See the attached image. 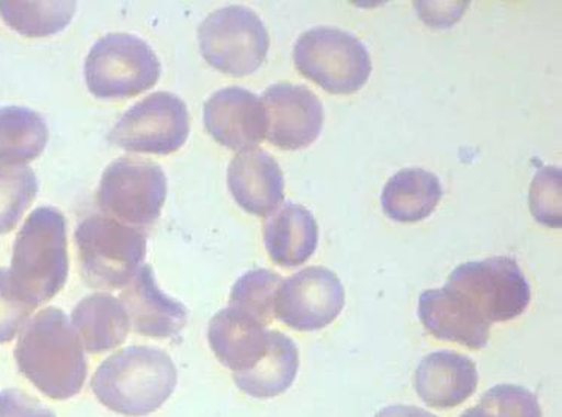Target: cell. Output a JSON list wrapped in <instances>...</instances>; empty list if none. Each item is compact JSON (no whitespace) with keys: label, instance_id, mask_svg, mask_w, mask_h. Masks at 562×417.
I'll return each instance as SVG.
<instances>
[{"label":"cell","instance_id":"obj_1","mask_svg":"<svg viewBox=\"0 0 562 417\" xmlns=\"http://www.w3.org/2000/svg\"><path fill=\"white\" fill-rule=\"evenodd\" d=\"M15 359L24 377L52 399L80 394L88 377L83 342L59 308H45L27 323Z\"/></svg>","mask_w":562,"mask_h":417},{"label":"cell","instance_id":"obj_2","mask_svg":"<svg viewBox=\"0 0 562 417\" xmlns=\"http://www.w3.org/2000/svg\"><path fill=\"white\" fill-rule=\"evenodd\" d=\"M178 384L170 356L155 347H128L102 362L92 390L102 406L123 416H147L159 410Z\"/></svg>","mask_w":562,"mask_h":417},{"label":"cell","instance_id":"obj_3","mask_svg":"<svg viewBox=\"0 0 562 417\" xmlns=\"http://www.w3.org/2000/svg\"><path fill=\"white\" fill-rule=\"evenodd\" d=\"M67 219L55 207H41L19 236L12 282L32 304L50 301L68 281Z\"/></svg>","mask_w":562,"mask_h":417},{"label":"cell","instance_id":"obj_4","mask_svg":"<svg viewBox=\"0 0 562 417\" xmlns=\"http://www.w3.org/2000/svg\"><path fill=\"white\" fill-rule=\"evenodd\" d=\"M78 264L89 288H126L145 264L147 235L104 214L86 216L74 233Z\"/></svg>","mask_w":562,"mask_h":417},{"label":"cell","instance_id":"obj_5","mask_svg":"<svg viewBox=\"0 0 562 417\" xmlns=\"http://www.w3.org/2000/svg\"><path fill=\"white\" fill-rule=\"evenodd\" d=\"M445 289L471 316L490 326L519 317L531 301L527 278L510 257L458 266Z\"/></svg>","mask_w":562,"mask_h":417},{"label":"cell","instance_id":"obj_6","mask_svg":"<svg viewBox=\"0 0 562 417\" xmlns=\"http://www.w3.org/2000/svg\"><path fill=\"white\" fill-rule=\"evenodd\" d=\"M161 71L154 48L145 40L123 32L98 40L85 63L89 92L101 100H130L150 91Z\"/></svg>","mask_w":562,"mask_h":417},{"label":"cell","instance_id":"obj_7","mask_svg":"<svg viewBox=\"0 0 562 417\" xmlns=\"http://www.w3.org/2000/svg\"><path fill=\"white\" fill-rule=\"evenodd\" d=\"M295 69L324 91L348 95L371 76V56L350 32L318 26L303 32L294 44Z\"/></svg>","mask_w":562,"mask_h":417},{"label":"cell","instance_id":"obj_8","mask_svg":"<svg viewBox=\"0 0 562 417\" xmlns=\"http://www.w3.org/2000/svg\"><path fill=\"white\" fill-rule=\"evenodd\" d=\"M200 52L217 71L232 77L256 72L268 57V29L249 8L233 5L211 12L199 29Z\"/></svg>","mask_w":562,"mask_h":417},{"label":"cell","instance_id":"obj_9","mask_svg":"<svg viewBox=\"0 0 562 417\" xmlns=\"http://www.w3.org/2000/svg\"><path fill=\"white\" fill-rule=\"evenodd\" d=\"M166 199V173L158 164L138 157L110 162L97 190V203L104 215L138 228L159 218Z\"/></svg>","mask_w":562,"mask_h":417},{"label":"cell","instance_id":"obj_10","mask_svg":"<svg viewBox=\"0 0 562 417\" xmlns=\"http://www.w3.org/2000/svg\"><path fill=\"white\" fill-rule=\"evenodd\" d=\"M190 112L171 92L150 93L123 113L109 140L128 153L170 155L190 136Z\"/></svg>","mask_w":562,"mask_h":417},{"label":"cell","instance_id":"obj_11","mask_svg":"<svg viewBox=\"0 0 562 417\" xmlns=\"http://www.w3.org/2000/svg\"><path fill=\"white\" fill-rule=\"evenodd\" d=\"M346 292L336 273L312 266L282 281L277 297V318L291 329H324L339 317Z\"/></svg>","mask_w":562,"mask_h":417},{"label":"cell","instance_id":"obj_12","mask_svg":"<svg viewBox=\"0 0 562 417\" xmlns=\"http://www.w3.org/2000/svg\"><path fill=\"white\" fill-rule=\"evenodd\" d=\"M266 113V138L282 150H299L312 145L324 122L322 101L306 86L277 83L261 97Z\"/></svg>","mask_w":562,"mask_h":417},{"label":"cell","instance_id":"obj_13","mask_svg":"<svg viewBox=\"0 0 562 417\" xmlns=\"http://www.w3.org/2000/svg\"><path fill=\"white\" fill-rule=\"evenodd\" d=\"M204 128L221 146L248 149L266 138L261 98L239 86L220 89L204 102Z\"/></svg>","mask_w":562,"mask_h":417},{"label":"cell","instance_id":"obj_14","mask_svg":"<svg viewBox=\"0 0 562 417\" xmlns=\"http://www.w3.org/2000/svg\"><path fill=\"white\" fill-rule=\"evenodd\" d=\"M227 182L233 199L248 214L266 218L284 202V173L277 159L261 147H248L234 155Z\"/></svg>","mask_w":562,"mask_h":417},{"label":"cell","instance_id":"obj_15","mask_svg":"<svg viewBox=\"0 0 562 417\" xmlns=\"http://www.w3.org/2000/svg\"><path fill=\"white\" fill-rule=\"evenodd\" d=\"M121 301L128 313L131 327L142 337L173 338L187 326V306L159 289L149 264H143L133 281L123 288Z\"/></svg>","mask_w":562,"mask_h":417},{"label":"cell","instance_id":"obj_16","mask_svg":"<svg viewBox=\"0 0 562 417\" xmlns=\"http://www.w3.org/2000/svg\"><path fill=\"white\" fill-rule=\"evenodd\" d=\"M207 338L217 361L236 374L251 370L266 354L272 330L244 311L228 306L209 323Z\"/></svg>","mask_w":562,"mask_h":417},{"label":"cell","instance_id":"obj_17","mask_svg":"<svg viewBox=\"0 0 562 417\" xmlns=\"http://www.w3.org/2000/svg\"><path fill=\"white\" fill-rule=\"evenodd\" d=\"M418 398L434 408H453L477 390L479 372L467 356L437 351L426 356L414 375Z\"/></svg>","mask_w":562,"mask_h":417},{"label":"cell","instance_id":"obj_18","mask_svg":"<svg viewBox=\"0 0 562 417\" xmlns=\"http://www.w3.org/2000/svg\"><path fill=\"white\" fill-rule=\"evenodd\" d=\"M266 249L274 264L295 268L310 260L318 245V224L302 204L285 203L262 228Z\"/></svg>","mask_w":562,"mask_h":417},{"label":"cell","instance_id":"obj_19","mask_svg":"<svg viewBox=\"0 0 562 417\" xmlns=\"http://www.w3.org/2000/svg\"><path fill=\"white\" fill-rule=\"evenodd\" d=\"M72 326L90 354L117 349L128 338L131 323L125 306L110 293H93L74 306Z\"/></svg>","mask_w":562,"mask_h":417},{"label":"cell","instance_id":"obj_20","mask_svg":"<svg viewBox=\"0 0 562 417\" xmlns=\"http://www.w3.org/2000/svg\"><path fill=\"white\" fill-rule=\"evenodd\" d=\"M418 316L425 329L441 341L470 350L485 349L491 326L463 309L446 289L426 290L418 300Z\"/></svg>","mask_w":562,"mask_h":417},{"label":"cell","instance_id":"obj_21","mask_svg":"<svg viewBox=\"0 0 562 417\" xmlns=\"http://www.w3.org/2000/svg\"><path fill=\"white\" fill-rule=\"evenodd\" d=\"M442 195L440 178L424 169H404L385 183L381 206L389 218L418 223L437 208Z\"/></svg>","mask_w":562,"mask_h":417},{"label":"cell","instance_id":"obj_22","mask_svg":"<svg viewBox=\"0 0 562 417\" xmlns=\"http://www.w3.org/2000/svg\"><path fill=\"white\" fill-rule=\"evenodd\" d=\"M299 371V350L293 339L272 330V339L260 361L244 372L233 374L234 383L254 398H274L293 386Z\"/></svg>","mask_w":562,"mask_h":417},{"label":"cell","instance_id":"obj_23","mask_svg":"<svg viewBox=\"0 0 562 417\" xmlns=\"http://www.w3.org/2000/svg\"><path fill=\"white\" fill-rule=\"evenodd\" d=\"M48 142L47 125L27 110L0 112V155L11 159H32L43 153Z\"/></svg>","mask_w":562,"mask_h":417},{"label":"cell","instance_id":"obj_24","mask_svg":"<svg viewBox=\"0 0 562 417\" xmlns=\"http://www.w3.org/2000/svg\"><path fill=\"white\" fill-rule=\"evenodd\" d=\"M282 281L284 278L268 269L245 273L234 282L228 306L269 326L277 318V297Z\"/></svg>","mask_w":562,"mask_h":417},{"label":"cell","instance_id":"obj_25","mask_svg":"<svg viewBox=\"0 0 562 417\" xmlns=\"http://www.w3.org/2000/svg\"><path fill=\"white\" fill-rule=\"evenodd\" d=\"M461 417H541L537 396L516 384H498Z\"/></svg>","mask_w":562,"mask_h":417},{"label":"cell","instance_id":"obj_26","mask_svg":"<svg viewBox=\"0 0 562 417\" xmlns=\"http://www.w3.org/2000/svg\"><path fill=\"white\" fill-rule=\"evenodd\" d=\"M35 192L36 179L31 170H0V233L14 227Z\"/></svg>","mask_w":562,"mask_h":417},{"label":"cell","instance_id":"obj_27","mask_svg":"<svg viewBox=\"0 0 562 417\" xmlns=\"http://www.w3.org/2000/svg\"><path fill=\"white\" fill-rule=\"evenodd\" d=\"M529 208L544 226H561V170L558 167H541L537 171L529 188Z\"/></svg>","mask_w":562,"mask_h":417},{"label":"cell","instance_id":"obj_28","mask_svg":"<svg viewBox=\"0 0 562 417\" xmlns=\"http://www.w3.org/2000/svg\"><path fill=\"white\" fill-rule=\"evenodd\" d=\"M35 308L15 288L10 272L0 269V342L11 341Z\"/></svg>","mask_w":562,"mask_h":417},{"label":"cell","instance_id":"obj_29","mask_svg":"<svg viewBox=\"0 0 562 417\" xmlns=\"http://www.w3.org/2000/svg\"><path fill=\"white\" fill-rule=\"evenodd\" d=\"M0 417H57L50 408L44 407L38 399L23 391L5 390L0 392Z\"/></svg>","mask_w":562,"mask_h":417},{"label":"cell","instance_id":"obj_30","mask_svg":"<svg viewBox=\"0 0 562 417\" xmlns=\"http://www.w3.org/2000/svg\"><path fill=\"white\" fill-rule=\"evenodd\" d=\"M375 417H437L424 408L413 406H392L376 413Z\"/></svg>","mask_w":562,"mask_h":417}]
</instances>
